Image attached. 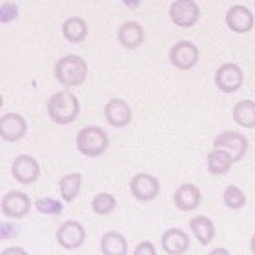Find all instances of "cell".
<instances>
[{
	"label": "cell",
	"instance_id": "6da1fadb",
	"mask_svg": "<svg viewBox=\"0 0 255 255\" xmlns=\"http://www.w3.org/2000/svg\"><path fill=\"white\" fill-rule=\"evenodd\" d=\"M79 99L71 91H57L48 101V115L57 124H71L79 117Z\"/></svg>",
	"mask_w": 255,
	"mask_h": 255
},
{
	"label": "cell",
	"instance_id": "7a4b0ae2",
	"mask_svg": "<svg viewBox=\"0 0 255 255\" xmlns=\"http://www.w3.org/2000/svg\"><path fill=\"white\" fill-rule=\"evenodd\" d=\"M55 77L66 88L80 86L88 77V64L79 55H66L55 62Z\"/></svg>",
	"mask_w": 255,
	"mask_h": 255
},
{
	"label": "cell",
	"instance_id": "3957f363",
	"mask_svg": "<svg viewBox=\"0 0 255 255\" xmlns=\"http://www.w3.org/2000/svg\"><path fill=\"white\" fill-rule=\"evenodd\" d=\"M110 146V138L106 131L99 126H86L77 135V149L84 157H101Z\"/></svg>",
	"mask_w": 255,
	"mask_h": 255
},
{
	"label": "cell",
	"instance_id": "277c9868",
	"mask_svg": "<svg viewBox=\"0 0 255 255\" xmlns=\"http://www.w3.org/2000/svg\"><path fill=\"white\" fill-rule=\"evenodd\" d=\"M170 18L179 27H193L201 18V7L195 0H177L170 7Z\"/></svg>",
	"mask_w": 255,
	"mask_h": 255
},
{
	"label": "cell",
	"instance_id": "5b68a950",
	"mask_svg": "<svg viewBox=\"0 0 255 255\" xmlns=\"http://www.w3.org/2000/svg\"><path fill=\"white\" fill-rule=\"evenodd\" d=\"M243 82H245L243 69H241V66H237L234 62L223 64L215 71V86L223 93H235L243 86Z\"/></svg>",
	"mask_w": 255,
	"mask_h": 255
},
{
	"label": "cell",
	"instance_id": "8992f818",
	"mask_svg": "<svg viewBox=\"0 0 255 255\" xmlns=\"http://www.w3.org/2000/svg\"><path fill=\"white\" fill-rule=\"evenodd\" d=\"M170 62L181 71H190L199 62V48L190 40H181L170 49Z\"/></svg>",
	"mask_w": 255,
	"mask_h": 255
},
{
	"label": "cell",
	"instance_id": "52a82bcc",
	"mask_svg": "<svg viewBox=\"0 0 255 255\" xmlns=\"http://www.w3.org/2000/svg\"><path fill=\"white\" fill-rule=\"evenodd\" d=\"M11 175L20 184H33L40 177V164L31 155H18L11 164Z\"/></svg>",
	"mask_w": 255,
	"mask_h": 255
},
{
	"label": "cell",
	"instance_id": "ba28073f",
	"mask_svg": "<svg viewBox=\"0 0 255 255\" xmlns=\"http://www.w3.org/2000/svg\"><path fill=\"white\" fill-rule=\"evenodd\" d=\"M55 237L64 250H77L84 245L86 230L79 221H66L59 226Z\"/></svg>",
	"mask_w": 255,
	"mask_h": 255
},
{
	"label": "cell",
	"instance_id": "9c48e42d",
	"mask_svg": "<svg viewBox=\"0 0 255 255\" xmlns=\"http://www.w3.org/2000/svg\"><path fill=\"white\" fill-rule=\"evenodd\" d=\"M129 190L137 201L149 202L160 193V182L157 177L149 173H137L129 182Z\"/></svg>",
	"mask_w": 255,
	"mask_h": 255
},
{
	"label": "cell",
	"instance_id": "30bf717a",
	"mask_svg": "<svg viewBox=\"0 0 255 255\" xmlns=\"http://www.w3.org/2000/svg\"><path fill=\"white\" fill-rule=\"evenodd\" d=\"M29 210H31V199L22 191H7L2 199V213L5 217L22 219L29 213Z\"/></svg>",
	"mask_w": 255,
	"mask_h": 255
},
{
	"label": "cell",
	"instance_id": "8fae6325",
	"mask_svg": "<svg viewBox=\"0 0 255 255\" xmlns=\"http://www.w3.org/2000/svg\"><path fill=\"white\" fill-rule=\"evenodd\" d=\"M27 123L20 113H5L0 119V135L7 142H18L26 137Z\"/></svg>",
	"mask_w": 255,
	"mask_h": 255
},
{
	"label": "cell",
	"instance_id": "7c38bea8",
	"mask_svg": "<svg viewBox=\"0 0 255 255\" xmlns=\"http://www.w3.org/2000/svg\"><path fill=\"white\" fill-rule=\"evenodd\" d=\"M104 117H106L108 124H112L113 128H124L131 123L133 113L126 101H123V99H112L104 106Z\"/></svg>",
	"mask_w": 255,
	"mask_h": 255
},
{
	"label": "cell",
	"instance_id": "4fadbf2b",
	"mask_svg": "<svg viewBox=\"0 0 255 255\" xmlns=\"http://www.w3.org/2000/svg\"><path fill=\"white\" fill-rule=\"evenodd\" d=\"M213 148L226 149V151H230V153H232V157H234L235 162H239V160L246 155V151H248V140H246L241 133L224 131V133H221L217 138H215Z\"/></svg>",
	"mask_w": 255,
	"mask_h": 255
},
{
	"label": "cell",
	"instance_id": "5bb4252c",
	"mask_svg": "<svg viewBox=\"0 0 255 255\" xmlns=\"http://www.w3.org/2000/svg\"><path fill=\"white\" fill-rule=\"evenodd\" d=\"M254 15L245 5H232L226 11V26L234 33H250L254 29Z\"/></svg>",
	"mask_w": 255,
	"mask_h": 255
},
{
	"label": "cell",
	"instance_id": "9a60e30c",
	"mask_svg": "<svg viewBox=\"0 0 255 255\" xmlns=\"http://www.w3.org/2000/svg\"><path fill=\"white\" fill-rule=\"evenodd\" d=\"M160 245H162V250L168 255H181L190 248V237L186 235L184 230L170 228L162 234Z\"/></svg>",
	"mask_w": 255,
	"mask_h": 255
},
{
	"label": "cell",
	"instance_id": "2e32d148",
	"mask_svg": "<svg viewBox=\"0 0 255 255\" xmlns=\"http://www.w3.org/2000/svg\"><path fill=\"white\" fill-rule=\"evenodd\" d=\"M173 202H175L177 210L191 212V210L199 208V204H201V190L195 184H191V182L181 184L177 188L175 195H173Z\"/></svg>",
	"mask_w": 255,
	"mask_h": 255
},
{
	"label": "cell",
	"instance_id": "e0dca14e",
	"mask_svg": "<svg viewBox=\"0 0 255 255\" xmlns=\"http://www.w3.org/2000/svg\"><path fill=\"white\" fill-rule=\"evenodd\" d=\"M117 38L123 48L137 49L144 42V27L135 20H128L119 27Z\"/></svg>",
	"mask_w": 255,
	"mask_h": 255
},
{
	"label": "cell",
	"instance_id": "ac0fdd59",
	"mask_svg": "<svg viewBox=\"0 0 255 255\" xmlns=\"http://www.w3.org/2000/svg\"><path fill=\"white\" fill-rule=\"evenodd\" d=\"M234 157L230 151L223 148H213L210 153H208V159H206V166H208V171L215 177H221V175H226L230 170H232V166H234Z\"/></svg>",
	"mask_w": 255,
	"mask_h": 255
},
{
	"label": "cell",
	"instance_id": "d6986e66",
	"mask_svg": "<svg viewBox=\"0 0 255 255\" xmlns=\"http://www.w3.org/2000/svg\"><path fill=\"white\" fill-rule=\"evenodd\" d=\"M190 228L202 246H208L215 237V224L206 215H195L190 221Z\"/></svg>",
	"mask_w": 255,
	"mask_h": 255
},
{
	"label": "cell",
	"instance_id": "ffe728a7",
	"mask_svg": "<svg viewBox=\"0 0 255 255\" xmlns=\"http://www.w3.org/2000/svg\"><path fill=\"white\" fill-rule=\"evenodd\" d=\"M62 35L64 38L71 44H79L88 37V24L80 16H71L66 18L62 24Z\"/></svg>",
	"mask_w": 255,
	"mask_h": 255
},
{
	"label": "cell",
	"instance_id": "44dd1931",
	"mask_svg": "<svg viewBox=\"0 0 255 255\" xmlns=\"http://www.w3.org/2000/svg\"><path fill=\"white\" fill-rule=\"evenodd\" d=\"M101 252L104 255H126L128 241L119 232H106L101 239Z\"/></svg>",
	"mask_w": 255,
	"mask_h": 255
},
{
	"label": "cell",
	"instance_id": "7402d4cb",
	"mask_svg": "<svg viewBox=\"0 0 255 255\" xmlns=\"http://www.w3.org/2000/svg\"><path fill=\"white\" fill-rule=\"evenodd\" d=\"M232 117L239 126L255 128V102L254 101H239L234 106Z\"/></svg>",
	"mask_w": 255,
	"mask_h": 255
},
{
	"label": "cell",
	"instance_id": "603a6c76",
	"mask_svg": "<svg viewBox=\"0 0 255 255\" xmlns=\"http://www.w3.org/2000/svg\"><path fill=\"white\" fill-rule=\"evenodd\" d=\"M80 186H82V175L80 173H69V175H64L59 181L60 195L66 202H73L77 199Z\"/></svg>",
	"mask_w": 255,
	"mask_h": 255
},
{
	"label": "cell",
	"instance_id": "cb8c5ba5",
	"mask_svg": "<svg viewBox=\"0 0 255 255\" xmlns=\"http://www.w3.org/2000/svg\"><path fill=\"white\" fill-rule=\"evenodd\" d=\"M115 206H117V201L112 193H97L91 201V210L97 215H108L115 210Z\"/></svg>",
	"mask_w": 255,
	"mask_h": 255
},
{
	"label": "cell",
	"instance_id": "d4e9b609",
	"mask_svg": "<svg viewBox=\"0 0 255 255\" xmlns=\"http://www.w3.org/2000/svg\"><path fill=\"white\" fill-rule=\"evenodd\" d=\"M223 201H224V204H226V208H230V210H241V208H245V204H246V197L239 188L232 184V186H228L224 190Z\"/></svg>",
	"mask_w": 255,
	"mask_h": 255
},
{
	"label": "cell",
	"instance_id": "484cf974",
	"mask_svg": "<svg viewBox=\"0 0 255 255\" xmlns=\"http://www.w3.org/2000/svg\"><path fill=\"white\" fill-rule=\"evenodd\" d=\"M35 208H37L38 213H44V215H60L64 212L62 202L57 201V199H51V197H42L35 202Z\"/></svg>",
	"mask_w": 255,
	"mask_h": 255
},
{
	"label": "cell",
	"instance_id": "4316f807",
	"mask_svg": "<svg viewBox=\"0 0 255 255\" xmlns=\"http://www.w3.org/2000/svg\"><path fill=\"white\" fill-rule=\"evenodd\" d=\"M16 16H18V7H16V4H13V2H4V4H2V9H0V18H2V22L7 24V22L15 20Z\"/></svg>",
	"mask_w": 255,
	"mask_h": 255
},
{
	"label": "cell",
	"instance_id": "83f0119b",
	"mask_svg": "<svg viewBox=\"0 0 255 255\" xmlns=\"http://www.w3.org/2000/svg\"><path fill=\"white\" fill-rule=\"evenodd\" d=\"M135 255H155L157 254V250H155V246L149 243V241H144V243H140V245L135 248V252H133Z\"/></svg>",
	"mask_w": 255,
	"mask_h": 255
},
{
	"label": "cell",
	"instance_id": "f1b7e54d",
	"mask_svg": "<svg viewBox=\"0 0 255 255\" xmlns=\"http://www.w3.org/2000/svg\"><path fill=\"white\" fill-rule=\"evenodd\" d=\"M15 234H16V230H15V228H9V224H7V223H2V234H0V237H2V239L13 237Z\"/></svg>",
	"mask_w": 255,
	"mask_h": 255
},
{
	"label": "cell",
	"instance_id": "f546056e",
	"mask_svg": "<svg viewBox=\"0 0 255 255\" xmlns=\"http://www.w3.org/2000/svg\"><path fill=\"white\" fill-rule=\"evenodd\" d=\"M4 255H11V254H20V255H26L27 252L24 250V248H20V246H11V248H5L4 252H2Z\"/></svg>",
	"mask_w": 255,
	"mask_h": 255
},
{
	"label": "cell",
	"instance_id": "4dcf8cb0",
	"mask_svg": "<svg viewBox=\"0 0 255 255\" xmlns=\"http://www.w3.org/2000/svg\"><path fill=\"white\" fill-rule=\"evenodd\" d=\"M124 5H126L128 9H137L138 5H140V0H121Z\"/></svg>",
	"mask_w": 255,
	"mask_h": 255
},
{
	"label": "cell",
	"instance_id": "1f68e13d",
	"mask_svg": "<svg viewBox=\"0 0 255 255\" xmlns=\"http://www.w3.org/2000/svg\"><path fill=\"white\" fill-rule=\"evenodd\" d=\"M210 254H212V255H215V254H217V255H221V254L226 255V254H228V252L224 250V248H215V250H212V252H210Z\"/></svg>",
	"mask_w": 255,
	"mask_h": 255
},
{
	"label": "cell",
	"instance_id": "d6a6232c",
	"mask_svg": "<svg viewBox=\"0 0 255 255\" xmlns=\"http://www.w3.org/2000/svg\"><path fill=\"white\" fill-rule=\"evenodd\" d=\"M250 250H252V254L255 255V234L252 235V239H250Z\"/></svg>",
	"mask_w": 255,
	"mask_h": 255
}]
</instances>
